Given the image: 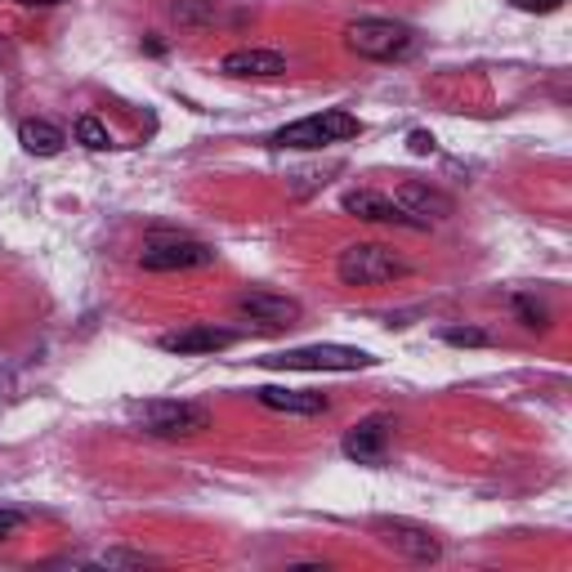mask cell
Instances as JSON below:
<instances>
[{"label": "cell", "instance_id": "1", "mask_svg": "<svg viewBox=\"0 0 572 572\" xmlns=\"http://www.w3.org/2000/svg\"><path fill=\"white\" fill-rule=\"evenodd\" d=\"M363 134V121L344 108H327V112H314V117H300L292 125H282L277 134H268V148H296V153H314V148H327V143H344V139H358Z\"/></svg>", "mask_w": 572, "mask_h": 572}, {"label": "cell", "instance_id": "2", "mask_svg": "<svg viewBox=\"0 0 572 572\" xmlns=\"http://www.w3.org/2000/svg\"><path fill=\"white\" fill-rule=\"evenodd\" d=\"M273 372H367L376 367V358L367 349H349V344H305V349H282L260 358Z\"/></svg>", "mask_w": 572, "mask_h": 572}, {"label": "cell", "instance_id": "3", "mask_svg": "<svg viewBox=\"0 0 572 572\" xmlns=\"http://www.w3.org/2000/svg\"><path fill=\"white\" fill-rule=\"evenodd\" d=\"M344 45L358 58L394 63V58H407L416 50V32L407 23H394V19H358L344 28Z\"/></svg>", "mask_w": 572, "mask_h": 572}, {"label": "cell", "instance_id": "4", "mask_svg": "<svg viewBox=\"0 0 572 572\" xmlns=\"http://www.w3.org/2000/svg\"><path fill=\"white\" fill-rule=\"evenodd\" d=\"M336 273H340L344 286H381V282L407 277L411 264L403 255H394L389 246H381V242H353V246L340 251Z\"/></svg>", "mask_w": 572, "mask_h": 572}, {"label": "cell", "instance_id": "5", "mask_svg": "<svg viewBox=\"0 0 572 572\" xmlns=\"http://www.w3.org/2000/svg\"><path fill=\"white\" fill-rule=\"evenodd\" d=\"M139 425L148 429L157 439H188V435H201L210 425V411L201 403H175V398H162V403H139L134 407Z\"/></svg>", "mask_w": 572, "mask_h": 572}, {"label": "cell", "instance_id": "6", "mask_svg": "<svg viewBox=\"0 0 572 572\" xmlns=\"http://www.w3.org/2000/svg\"><path fill=\"white\" fill-rule=\"evenodd\" d=\"M139 264L148 273H184V268L215 264V251L206 242H193V238H153L148 246H143Z\"/></svg>", "mask_w": 572, "mask_h": 572}, {"label": "cell", "instance_id": "7", "mask_svg": "<svg viewBox=\"0 0 572 572\" xmlns=\"http://www.w3.org/2000/svg\"><path fill=\"white\" fill-rule=\"evenodd\" d=\"M372 532L381 537V546H389L394 554H403L411 563H435L443 554L439 537L429 528H420V524H411V519H376Z\"/></svg>", "mask_w": 572, "mask_h": 572}, {"label": "cell", "instance_id": "8", "mask_svg": "<svg viewBox=\"0 0 572 572\" xmlns=\"http://www.w3.org/2000/svg\"><path fill=\"white\" fill-rule=\"evenodd\" d=\"M344 210L358 215V220L367 224H403V229H429L425 220H416V215H407L394 197L385 193H372V188H358V193H344Z\"/></svg>", "mask_w": 572, "mask_h": 572}, {"label": "cell", "instance_id": "9", "mask_svg": "<svg viewBox=\"0 0 572 572\" xmlns=\"http://www.w3.org/2000/svg\"><path fill=\"white\" fill-rule=\"evenodd\" d=\"M389 429H394L389 416H367V420H358L349 435H344V457L358 461V465H381L385 452H389Z\"/></svg>", "mask_w": 572, "mask_h": 572}, {"label": "cell", "instance_id": "10", "mask_svg": "<svg viewBox=\"0 0 572 572\" xmlns=\"http://www.w3.org/2000/svg\"><path fill=\"white\" fill-rule=\"evenodd\" d=\"M157 344L166 353H220V349L238 344V331H224V327H184V331L162 336Z\"/></svg>", "mask_w": 572, "mask_h": 572}, {"label": "cell", "instance_id": "11", "mask_svg": "<svg viewBox=\"0 0 572 572\" xmlns=\"http://www.w3.org/2000/svg\"><path fill=\"white\" fill-rule=\"evenodd\" d=\"M238 314L264 327H296L300 318V300H286V296H268V292H251L238 300Z\"/></svg>", "mask_w": 572, "mask_h": 572}, {"label": "cell", "instance_id": "12", "mask_svg": "<svg viewBox=\"0 0 572 572\" xmlns=\"http://www.w3.org/2000/svg\"><path fill=\"white\" fill-rule=\"evenodd\" d=\"M220 72L224 77H282L286 72V58L277 54V50H260V45H251V50H233V54H224V63H220Z\"/></svg>", "mask_w": 572, "mask_h": 572}, {"label": "cell", "instance_id": "13", "mask_svg": "<svg viewBox=\"0 0 572 572\" xmlns=\"http://www.w3.org/2000/svg\"><path fill=\"white\" fill-rule=\"evenodd\" d=\"M255 398L273 411H292V416H322L331 403L322 394H309V389H277V385H260Z\"/></svg>", "mask_w": 572, "mask_h": 572}, {"label": "cell", "instance_id": "14", "mask_svg": "<svg viewBox=\"0 0 572 572\" xmlns=\"http://www.w3.org/2000/svg\"><path fill=\"white\" fill-rule=\"evenodd\" d=\"M394 201H398L407 215H416V220H425V224H429V220H448V215H452V197L425 188V184H403Z\"/></svg>", "mask_w": 572, "mask_h": 572}, {"label": "cell", "instance_id": "15", "mask_svg": "<svg viewBox=\"0 0 572 572\" xmlns=\"http://www.w3.org/2000/svg\"><path fill=\"white\" fill-rule=\"evenodd\" d=\"M19 143H23V153H32V157H58L67 134L54 121H23L19 125Z\"/></svg>", "mask_w": 572, "mask_h": 572}, {"label": "cell", "instance_id": "16", "mask_svg": "<svg viewBox=\"0 0 572 572\" xmlns=\"http://www.w3.org/2000/svg\"><path fill=\"white\" fill-rule=\"evenodd\" d=\"M77 143L90 148V153H103V148H112V134H108V125L99 117H81L77 121Z\"/></svg>", "mask_w": 572, "mask_h": 572}, {"label": "cell", "instance_id": "17", "mask_svg": "<svg viewBox=\"0 0 572 572\" xmlns=\"http://www.w3.org/2000/svg\"><path fill=\"white\" fill-rule=\"evenodd\" d=\"M170 14H175L179 23H210V19H215L210 0H175V6H170Z\"/></svg>", "mask_w": 572, "mask_h": 572}, {"label": "cell", "instance_id": "18", "mask_svg": "<svg viewBox=\"0 0 572 572\" xmlns=\"http://www.w3.org/2000/svg\"><path fill=\"white\" fill-rule=\"evenodd\" d=\"M515 309H519V318H524V327H532V331H546V322H550V314H546V305H537L532 296H519V300H515Z\"/></svg>", "mask_w": 572, "mask_h": 572}, {"label": "cell", "instance_id": "19", "mask_svg": "<svg viewBox=\"0 0 572 572\" xmlns=\"http://www.w3.org/2000/svg\"><path fill=\"white\" fill-rule=\"evenodd\" d=\"M443 340H448V344H457V349H479V344H487L492 336H487V331H479V327H448V331H443Z\"/></svg>", "mask_w": 572, "mask_h": 572}, {"label": "cell", "instance_id": "20", "mask_svg": "<svg viewBox=\"0 0 572 572\" xmlns=\"http://www.w3.org/2000/svg\"><path fill=\"white\" fill-rule=\"evenodd\" d=\"M99 563L103 568H143V563H153V559L148 554H134V550H108Z\"/></svg>", "mask_w": 572, "mask_h": 572}, {"label": "cell", "instance_id": "21", "mask_svg": "<svg viewBox=\"0 0 572 572\" xmlns=\"http://www.w3.org/2000/svg\"><path fill=\"white\" fill-rule=\"evenodd\" d=\"M563 6V0H515V10H524V14H554Z\"/></svg>", "mask_w": 572, "mask_h": 572}, {"label": "cell", "instance_id": "22", "mask_svg": "<svg viewBox=\"0 0 572 572\" xmlns=\"http://www.w3.org/2000/svg\"><path fill=\"white\" fill-rule=\"evenodd\" d=\"M19 528H23V515H19V510H0V541L14 537Z\"/></svg>", "mask_w": 572, "mask_h": 572}, {"label": "cell", "instance_id": "23", "mask_svg": "<svg viewBox=\"0 0 572 572\" xmlns=\"http://www.w3.org/2000/svg\"><path fill=\"white\" fill-rule=\"evenodd\" d=\"M407 143H411V153H416V157H429V153H435V134H425V130H416Z\"/></svg>", "mask_w": 572, "mask_h": 572}, {"label": "cell", "instance_id": "24", "mask_svg": "<svg viewBox=\"0 0 572 572\" xmlns=\"http://www.w3.org/2000/svg\"><path fill=\"white\" fill-rule=\"evenodd\" d=\"M19 6H32V10H50V6H63V0H19Z\"/></svg>", "mask_w": 572, "mask_h": 572}]
</instances>
